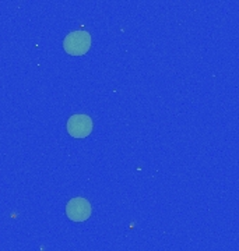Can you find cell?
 I'll return each instance as SVG.
<instances>
[{
  "mask_svg": "<svg viewBox=\"0 0 239 251\" xmlns=\"http://www.w3.org/2000/svg\"><path fill=\"white\" fill-rule=\"evenodd\" d=\"M91 204L86 198L76 197L70 200L66 205V215L73 222H84L91 216Z\"/></svg>",
  "mask_w": 239,
  "mask_h": 251,
  "instance_id": "2",
  "label": "cell"
},
{
  "mask_svg": "<svg viewBox=\"0 0 239 251\" xmlns=\"http://www.w3.org/2000/svg\"><path fill=\"white\" fill-rule=\"evenodd\" d=\"M92 131V120L87 115H73L67 120V133L74 138H86Z\"/></svg>",
  "mask_w": 239,
  "mask_h": 251,
  "instance_id": "3",
  "label": "cell"
},
{
  "mask_svg": "<svg viewBox=\"0 0 239 251\" xmlns=\"http://www.w3.org/2000/svg\"><path fill=\"white\" fill-rule=\"evenodd\" d=\"M91 36L86 31H74L64 38L63 48L71 56H83L90 50Z\"/></svg>",
  "mask_w": 239,
  "mask_h": 251,
  "instance_id": "1",
  "label": "cell"
}]
</instances>
